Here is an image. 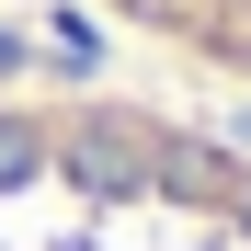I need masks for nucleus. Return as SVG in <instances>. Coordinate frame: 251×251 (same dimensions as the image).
I'll use <instances>...</instances> for the list:
<instances>
[{
  "label": "nucleus",
  "instance_id": "nucleus-1",
  "mask_svg": "<svg viewBox=\"0 0 251 251\" xmlns=\"http://www.w3.org/2000/svg\"><path fill=\"white\" fill-rule=\"evenodd\" d=\"M92 12L194 57V69H217V80H251V0H92Z\"/></svg>",
  "mask_w": 251,
  "mask_h": 251
}]
</instances>
